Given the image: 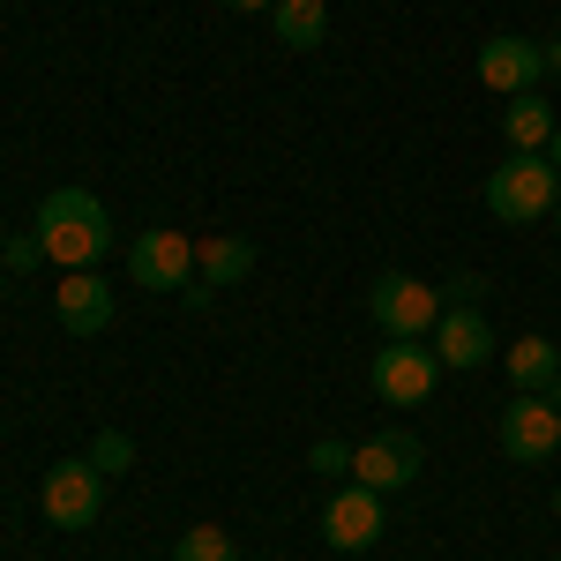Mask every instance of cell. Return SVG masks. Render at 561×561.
Segmentation results:
<instances>
[{"instance_id":"15","label":"cell","mask_w":561,"mask_h":561,"mask_svg":"<svg viewBox=\"0 0 561 561\" xmlns=\"http://www.w3.org/2000/svg\"><path fill=\"white\" fill-rule=\"evenodd\" d=\"M554 128H561V121H554V105H547L539 90H524V98L502 105V135H510V150H547Z\"/></svg>"},{"instance_id":"13","label":"cell","mask_w":561,"mask_h":561,"mask_svg":"<svg viewBox=\"0 0 561 561\" xmlns=\"http://www.w3.org/2000/svg\"><path fill=\"white\" fill-rule=\"evenodd\" d=\"M502 367H510L517 397H547V404H561V345H547V337H517V345L502 352Z\"/></svg>"},{"instance_id":"12","label":"cell","mask_w":561,"mask_h":561,"mask_svg":"<svg viewBox=\"0 0 561 561\" xmlns=\"http://www.w3.org/2000/svg\"><path fill=\"white\" fill-rule=\"evenodd\" d=\"M434 359L442 367H457V375H472V367H486L494 359V330H486V314L479 307H442V322H434Z\"/></svg>"},{"instance_id":"8","label":"cell","mask_w":561,"mask_h":561,"mask_svg":"<svg viewBox=\"0 0 561 561\" xmlns=\"http://www.w3.org/2000/svg\"><path fill=\"white\" fill-rule=\"evenodd\" d=\"M412 479H420V434L389 427V434H375V442L352 449V486L397 494V486H412Z\"/></svg>"},{"instance_id":"11","label":"cell","mask_w":561,"mask_h":561,"mask_svg":"<svg viewBox=\"0 0 561 561\" xmlns=\"http://www.w3.org/2000/svg\"><path fill=\"white\" fill-rule=\"evenodd\" d=\"M53 314H60L68 337H98V330L113 322V285H105L98 270H60V285H53Z\"/></svg>"},{"instance_id":"23","label":"cell","mask_w":561,"mask_h":561,"mask_svg":"<svg viewBox=\"0 0 561 561\" xmlns=\"http://www.w3.org/2000/svg\"><path fill=\"white\" fill-rule=\"evenodd\" d=\"M547 68H554V76H561V38H554V45H547Z\"/></svg>"},{"instance_id":"7","label":"cell","mask_w":561,"mask_h":561,"mask_svg":"<svg viewBox=\"0 0 561 561\" xmlns=\"http://www.w3.org/2000/svg\"><path fill=\"white\" fill-rule=\"evenodd\" d=\"M554 449H561V404H547V397L502 404V457L510 465H547Z\"/></svg>"},{"instance_id":"21","label":"cell","mask_w":561,"mask_h":561,"mask_svg":"<svg viewBox=\"0 0 561 561\" xmlns=\"http://www.w3.org/2000/svg\"><path fill=\"white\" fill-rule=\"evenodd\" d=\"M479 293H486V277H479V270L449 277V307H479Z\"/></svg>"},{"instance_id":"16","label":"cell","mask_w":561,"mask_h":561,"mask_svg":"<svg viewBox=\"0 0 561 561\" xmlns=\"http://www.w3.org/2000/svg\"><path fill=\"white\" fill-rule=\"evenodd\" d=\"M270 23H277V45H293V53H314L330 38V8L322 0H277Z\"/></svg>"},{"instance_id":"4","label":"cell","mask_w":561,"mask_h":561,"mask_svg":"<svg viewBox=\"0 0 561 561\" xmlns=\"http://www.w3.org/2000/svg\"><path fill=\"white\" fill-rule=\"evenodd\" d=\"M38 502H45V524H53V531H90V524L105 517V472H98L90 457H68V465L45 472Z\"/></svg>"},{"instance_id":"6","label":"cell","mask_w":561,"mask_h":561,"mask_svg":"<svg viewBox=\"0 0 561 561\" xmlns=\"http://www.w3.org/2000/svg\"><path fill=\"white\" fill-rule=\"evenodd\" d=\"M367 382H375L382 404H427L434 382H442V359H434V345H404V337H389V345L375 352V367H367Z\"/></svg>"},{"instance_id":"2","label":"cell","mask_w":561,"mask_h":561,"mask_svg":"<svg viewBox=\"0 0 561 561\" xmlns=\"http://www.w3.org/2000/svg\"><path fill=\"white\" fill-rule=\"evenodd\" d=\"M554 203H561V173L547 150H510V165L486 173V210L502 225H539V217H554Z\"/></svg>"},{"instance_id":"14","label":"cell","mask_w":561,"mask_h":561,"mask_svg":"<svg viewBox=\"0 0 561 561\" xmlns=\"http://www.w3.org/2000/svg\"><path fill=\"white\" fill-rule=\"evenodd\" d=\"M255 270V240H240V232H210V240H195V277L203 285H240Z\"/></svg>"},{"instance_id":"19","label":"cell","mask_w":561,"mask_h":561,"mask_svg":"<svg viewBox=\"0 0 561 561\" xmlns=\"http://www.w3.org/2000/svg\"><path fill=\"white\" fill-rule=\"evenodd\" d=\"M307 465H314V479H352V449L337 434H322V442L307 449Z\"/></svg>"},{"instance_id":"10","label":"cell","mask_w":561,"mask_h":561,"mask_svg":"<svg viewBox=\"0 0 561 561\" xmlns=\"http://www.w3.org/2000/svg\"><path fill=\"white\" fill-rule=\"evenodd\" d=\"M382 539V494L375 486H345V494H330V510H322V547H337V554H367Z\"/></svg>"},{"instance_id":"25","label":"cell","mask_w":561,"mask_h":561,"mask_svg":"<svg viewBox=\"0 0 561 561\" xmlns=\"http://www.w3.org/2000/svg\"><path fill=\"white\" fill-rule=\"evenodd\" d=\"M554 517H561V486H554Z\"/></svg>"},{"instance_id":"3","label":"cell","mask_w":561,"mask_h":561,"mask_svg":"<svg viewBox=\"0 0 561 561\" xmlns=\"http://www.w3.org/2000/svg\"><path fill=\"white\" fill-rule=\"evenodd\" d=\"M367 314H375V330H382V337L427 345L434 322H442V293H434L427 277H412V270H382V277L367 285Z\"/></svg>"},{"instance_id":"27","label":"cell","mask_w":561,"mask_h":561,"mask_svg":"<svg viewBox=\"0 0 561 561\" xmlns=\"http://www.w3.org/2000/svg\"><path fill=\"white\" fill-rule=\"evenodd\" d=\"M554 210H561V203H554Z\"/></svg>"},{"instance_id":"20","label":"cell","mask_w":561,"mask_h":561,"mask_svg":"<svg viewBox=\"0 0 561 561\" xmlns=\"http://www.w3.org/2000/svg\"><path fill=\"white\" fill-rule=\"evenodd\" d=\"M90 465H98L105 479L128 472V465H135V442H128V434H98V442H90Z\"/></svg>"},{"instance_id":"22","label":"cell","mask_w":561,"mask_h":561,"mask_svg":"<svg viewBox=\"0 0 561 561\" xmlns=\"http://www.w3.org/2000/svg\"><path fill=\"white\" fill-rule=\"evenodd\" d=\"M225 8H240V15H262V8H277V0H225Z\"/></svg>"},{"instance_id":"17","label":"cell","mask_w":561,"mask_h":561,"mask_svg":"<svg viewBox=\"0 0 561 561\" xmlns=\"http://www.w3.org/2000/svg\"><path fill=\"white\" fill-rule=\"evenodd\" d=\"M173 561H240V547H232L225 524H187L180 547H173Z\"/></svg>"},{"instance_id":"9","label":"cell","mask_w":561,"mask_h":561,"mask_svg":"<svg viewBox=\"0 0 561 561\" xmlns=\"http://www.w3.org/2000/svg\"><path fill=\"white\" fill-rule=\"evenodd\" d=\"M539 76H547V45L510 38V31L479 45V83L494 98H524V90H539Z\"/></svg>"},{"instance_id":"1","label":"cell","mask_w":561,"mask_h":561,"mask_svg":"<svg viewBox=\"0 0 561 561\" xmlns=\"http://www.w3.org/2000/svg\"><path fill=\"white\" fill-rule=\"evenodd\" d=\"M38 240H45V262L60 270H98L113 255V217L90 187H53L38 203Z\"/></svg>"},{"instance_id":"5","label":"cell","mask_w":561,"mask_h":561,"mask_svg":"<svg viewBox=\"0 0 561 561\" xmlns=\"http://www.w3.org/2000/svg\"><path fill=\"white\" fill-rule=\"evenodd\" d=\"M128 277L142 293H187V285H195V240H187L180 225H150L128 248Z\"/></svg>"},{"instance_id":"24","label":"cell","mask_w":561,"mask_h":561,"mask_svg":"<svg viewBox=\"0 0 561 561\" xmlns=\"http://www.w3.org/2000/svg\"><path fill=\"white\" fill-rule=\"evenodd\" d=\"M547 158H554V173H561V128H554V142H547Z\"/></svg>"},{"instance_id":"18","label":"cell","mask_w":561,"mask_h":561,"mask_svg":"<svg viewBox=\"0 0 561 561\" xmlns=\"http://www.w3.org/2000/svg\"><path fill=\"white\" fill-rule=\"evenodd\" d=\"M0 262H8L15 277H31V270L45 262V240L38 232H8V240H0Z\"/></svg>"},{"instance_id":"26","label":"cell","mask_w":561,"mask_h":561,"mask_svg":"<svg viewBox=\"0 0 561 561\" xmlns=\"http://www.w3.org/2000/svg\"><path fill=\"white\" fill-rule=\"evenodd\" d=\"M0 240H8V225H0Z\"/></svg>"}]
</instances>
